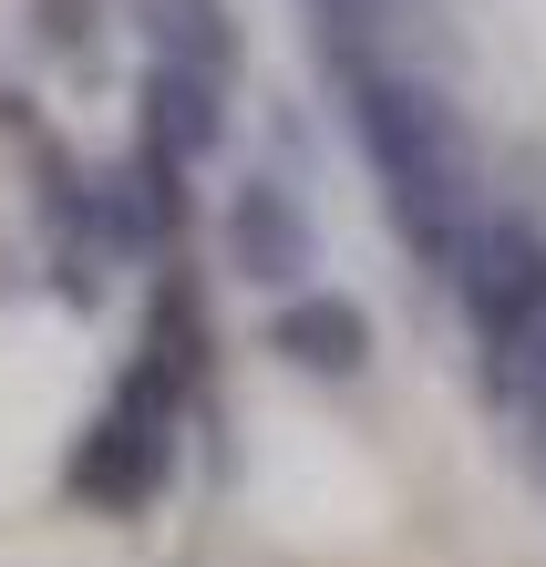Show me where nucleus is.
I'll return each instance as SVG.
<instances>
[{
	"instance_id": "obj_1",
	"label": "nucleus",
	"mask_w": 546,
	"mask_h": 567,
	"mask_svg": "<svg viewBox=\"0 0 546 567\" xmlns=\"http://www.w3.org/2000/svg\"><path fill=\"white\" fill-rule=\"evenodd\" d=\"M268 351L289 361V372H310V382H361L371 372V310L351 289H289L279 310H268Z\"/></svg>"
},
{
	"instance_id": "obj_2",
	"label": "nucleus",
	"mask_w": 546,
	"mask_h": 567,
	"mask_svg": "<svg viewBox=\"0 0 546 567\" xmlns=\"http://www.w3.org/2000/svg\"><path fill=\"white\" fill-rule=\"evenodd\" d=\"M227 269L237 279H258V289H310V269H320V238H310V217H299V196L289 186H248L237 196V217H227Z\"/></svg>"
}]
</instances>
